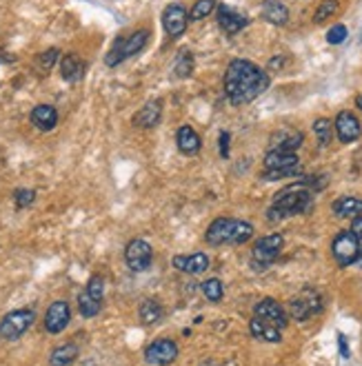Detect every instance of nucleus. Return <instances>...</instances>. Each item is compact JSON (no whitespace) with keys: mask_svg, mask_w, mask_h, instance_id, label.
Here are the masks:
<instances>
[{"mask_svg":"<svg viewBox=\"0 0 362 366\" xmlns=\"http://www.w3.org/2000/svg\"><path fill=\"white\" fill-rule=\"evenodd\" d=\"M267 87H269V76L258 65L243 58H236L229 63L225 71V93L231 105L236 107L249 105L260 93L267 91Z\"/></svg>","mask_w":362,"mask_h":366,"instance_id":"obj_1","label":"nucleus"},{"mask_svg":"<svg viewBox=\"0 0 362 366\" xmlns=\"http://www.w3.org/2000/svg\"><path fill=\"white\" fill-rule=\"evenodd\" d=\"M313 205V193L305 185V182H298V185H289L283 191H278L271 207L267 211L269 222H280L285 218L298 215V213H307Z\"/></svg>","mask_w":362,"mask_h":366,"instance_id":"obj_2","label":"nucleus"},{"mask_svg":"<svg viewBox=\"0 0 362 366\" xmlns=\"http://www.w3.org/2000/svg\"><path fill=\"white\" fill-rule=\"evenodd\" d=\"M249 238H253V227L245 220L236 218H218L213 220L207 233L205 242L211 247H223V244H245Z\"/></svg>","mask_w":362,"mask_h":366,"instance_id":"obj_3","label":"nucleus"},{"mask_svg":"<svg viewBox=\"0 0 362 366\" xmlns=\"http://www.w3.org/2000/svg\"><path fill=\"white\" fill-rule=\"evenodd\" d=\"M300 171H303V167H300V158L296 151L269 149V153L265 156V180H283L298 176Z\"/></svg>","mask_w":362,"mask_h":366,"instance_id":"obj_4","label":"nucleus"},{"mask_svg":"<svg viewBox=\"0 0 362 366\" xmlns=\"http://www.w3.org/2000/svg\"><path fill=\"white\" fill-rule=\"evenodd\" d=\"M147 40H149V31L147 29H138L131 36H118L114 47L109 49V54L105 58L107 67H116V65L123 63V60L136 56L138 51H143L145 45H147Z\"/></svg>","mask_w":362,"mask_h":366,"instance_id":"obj_5","label":"nucleus"},{"mask_svg":"<svg viewBox=\"0 0 362 366\" xmlns=\"http://www.w3.org/2000/svg\"><path fill=\"white\" fill-rule=\"evenodd\" d=\"M36 320V313L31 309H18L7 313L0 320V337L3 340H18Z\"/></svg>","mask_w":362,"mask_h":366,"instance_id":"obj_6","label":"nucleus"},{"mask_svg":"<svg viewBox=\"0 0 362 366\" xmlns=\"http://www.w3.org/2000/svg\"><path fill=\"white\" fill-rule=\"evenodd\" d=\"M331 253L340 267L356 264V260L360 255V240L351 231H340L331 242Z\"/></svg>","mask_w":362,"mask_h":366,"instance_id":"obj_7","label":"nucleus"},{"mask_svg":"<svg viewBox=\"0 0 362 366\" xmlns=\"http://www.w3.org/2000/svg\"><path fill=\"white\" fill-rule=\"evenodd\" d=\"M287 311H289V315H291L293 320L305 322V320H309L311 315H316V313L323 311V298H320L318 291L307 289V291H303L298 298H293V300L289 302V309H287Z\"/></svg>","mask_w":362,"mask_h":366,"instance_id":"obj_8","label":"nucleus"},{"mask_svg":"<svg viewBox=\"0 0 362 366\" xmlns=\"http://www.w3.org/2000/svg\"><path fill=\"white\" fill-rule=\"evenodd\" d=\"M283 247H285V238L280 233H271V235L260 238L251 249L253 264L256 267H267V264H271L280 255Z\"/></svg>","mask_w":362,"mask_h":366,"instance_id":"obj_9","label":"nucleus"},{"mask_svg":"<svg viewBox=\"0 0 362 366\" xmlns=\"http://www.w3.org/2000/svg\"><path fill=\"white\" fill-rule=\"evenodd\" d=\"M151 260H154V249H151L149 242L136 238V240H131L127 244V249H125V262H127V267L134 273H140V271L149 269Z\"/></svg>","mask_w":362,"mask_h":366,"instance_id":"obj_10","label":"nucleus"},{"mask_svg":"<svg viewBox=\"0 0 362 366\" xmlns=\"http://www.w3.org/2000/svg\"><path fill=\"white\" fill-rule=\"evenodd\" d=\"M178 357V344L169 337H158L145 349V360L156 366H167Z\"/></svg>","mask_w":362,"mask_h":366,"instance_id":"obj_11","label":"nucleus"},{"mask_svg":"<svg viewBox=\"0 0 362 366\" xmlns=\"http://www.w3.org/2000/svg\"><path fill=\"white\" fill-rule=\"evenodd\" d=\"M253 315L256 317H263V320H267L271 324H276L280 331H283L287 327V322H289L287 309L283 307V304H278L276 300H271V298L260 300L256 307H253Z\"/></svg>","mask_w":362,"mask_h":366,"instance_id":"obj_12","label":"nucleus"},{"mask_svg":"<svg viewBox=\"0 0 362 366\" xmlns=\"http://www.w3.org/2000/svg\"><path fill=\"white\" fill-rule=\"evenodd\" d=\"M333 131H336V136H338L340 142H345V145H351V142H356L360 138L362 127H360V120L351 111H340L338 118H336Z\"/></svg>","mask_w":362,"mask_h":366,"instance_id":"obj_13","label":"nucleus"},{"mask_svg":"<svg viewBox=\"0 0 362 366\" xmlns=\"http://www.w3.org/2000/svg\"><path fill=\"white\" fill-rule=\"evenodd\" d=\"M216 11H218V25H220V29H223L225 34H229V36L243 31L249 25V18L245 14L236 11L229 5H218Z\"/></svg>","mask_w":362,"mask_h":366,"instance_id":"obj_14","label":"nucleus"},{"mask_svg":"<svg viewBox=\"0 0 362 366\" xmlns=\"http://www.w3.org/2000/svg\"><path fill=\"white\" fill-rule=\"evenodd\" d=\"M71 320V309H69V304L63 302V300H58L54 302L51 307L47 309V315H45V329L47 333H60V331H65V327L69 324Z\"/></svg>","mask_w":362,"mask_h":366,"instance_id":"obj_15","label":"nucleus"},{"mask_svg":"<svg viewBox=\"0 0 362 366\" xmlns=\"http://www.w3.org/2000/svg\"><path fill=\"white\" fill-rule=\"evenodd\" d=\"M163 25H165V31L171 36V38H178L183 36L187 25H189V14L183 5H169L163 14Z\"/></svg>","mask_w":362,"mask_h":366,"instance_id":"obj_16","label":"nucleus"},{"mask_svg":"<svg viewBox=\"0 0 362 366\" xmlns=\"http://www.w3.org/2000/svg\"><path fill=\"white\" fill-rule=\"evenodd\" d=\"M160 116H163V103H160V100H149V103L145 107H140L138 113L134 116V127L151 129L160 122Z\"/></svg>","mask_w":362,"mask_h":366,"instance_id":"obj_17","label":"nucleus"},{"mask_svg":"<svg viewBox=\"0 0 362 366\" xmlns=\"http://www.w3.org/2000/svg\"><path fill=\"white\" fill-rule=\"evenodd\" d=\"M174 267L189 273V275H200V273H205L209 269V258H207V253L176 255L174 258Z\"/></svg>","mask_w":362,"mask_h":366,"instance_id":"obj_18","label":"nucleus"},{"mask_svg":"<svg viewBox=\"0 0 362 366\" xmlns=\"http://www.w3.org/2000/svg\"><path fill=\"white\" fill-rule=\"evenodd\" d=\"M249 331L256 340H263L267 344H278L280 340H283V331H280L276 324H271L263 317H256V315L249 322Z\"/></svg>","mask_w":362,"mask_h":366,"instance_id":"obj_19","label":"nucleus"},{"mask_svg":"<svg viewBox=\"0 0 362 366\" xmlns=\"http://www.w3.org/2000/svg\"><path fill=\"white\" fill-rule=\"evenodd\" d=\"M260 11H263V18L267 20V23H271L276 27H283L289 23V9L283 0H263Z\"/></svg>","mask_w":362,"mask_h":366,"instance_id":"obj_20","label":"nucleus"},{"mask_svg":"<svg viewBox=\"0 0 362 366\" xmlns=\"http://www.w3.org/2000/svg\"><path fill=\"white\" fill-rule=\"evenodd\" d=\"M305 136L300 131H291V129H283V131H276L271 136V149L278 151H298V147L303 145Z\"/></svg>","mask_w":362,"mask_h":366,"instance_id":"obj_21","label":"nucleus"},{"mask_svg":"<svg viewBox=\"0 0 362 366\" xmlns=\"http://www.w3.org/2000/svg\"><path fill=\"white\" fill-rule=\"evenodd\" d=\"M31 125L40 131H51L58 125V111L51 105H38L31 111Z\"/></svg>","mask_w":362,"mask_h":366,"instance_id":"obj_22","label":"nucleus"},{"mask_svg":"<svg viewBox=\"0 0 362 366\" xmlns=\"http://www.w3.org/2000/svg\"><path fill=\"white\" fill-rule=\"evenodd\" d=\"M176 145H178V149L183 151L185 156H196L200 151V145H203V142H200V136L193 131V127L185 125V127L178 129Z\"/></svg>","mask_w":362,"mask_h":366,"instance_id":"obj_23","label":"nucleus"},{"mask_svg":"<svg viewBox=\"0 0 362 366\" xmlns=\"http://www.w3.org/2000/svg\"><path fill=\"white\" fill-rule=\"evenodd\" d=\"M60 73L67 80V83H78L85 73V63L80 60V56L76 54H67L63 60H60Z\"/></svg>","mask_w":362,"mask_h":366,"instance_id":"obj_24","label":"nucleus"},{"mask_svg":"<svg viewBox=\"0 0 362 366\" xmlns=\"http://www.w3.org/2000/svg\"><path fill=\"white\" fill-rule=\"evenodd\" d=\"M333 213L340 218H358V215H362V200L351 198V195L338 198L333 202Z\"/></svg>","mask_w":362,"mask_h":366,"instance_id":"obj_25","label":"nucleus"},{"mask_svg":"<svg viewBox=\"0 0 362 366\" xmlns=\"http://www.w3.org/2000/svg\"><path fill=\"white\" fill-rule=\"evenodd\" d=\"M76 357H78V347L71 342H67V344H63V347L54 349L49 364L51 366H69L71 362H76Z\"/></svg>","mask_w":362,"mask_h":366,"instance_id":"obj_26","label":"nucleus"},{"mask_svg":"<svg viewBox=\"0 0 362 366\" xmlns=\"http://www.w3.org/2000/svg\"><path fill=\"white\" fill-rule=\"evenodd\" d=\"M140 320H143V324H156L163 320V304L156 302V300H145V302H140Z\"/></svg>","mask_w":362,"mask_h":366,"instance_id":"obj_27","label":"nucleus"},{"mask_svg":"<svg viewBox=\"0 0 362 366\" xmlns=\"http://www.w3.org/2000/svg\"><path fill=\"white\" fill-rule=\"evenodd\" d=\"M100 309H103V302L91 298L87 291H83L78 295V311L83 317H96L100 313Z\"/></svg>","mask_w":362,"mask_h":366,"instance_id":"obj_28","label":"nucleus"},{"mask_svg":"<svg viewBox=\"0 0 362 366\" xmlns=\"http://www.w3.org/2000/svg\"><path fill=\"white\" fill-rule=\"evenodd\" d=\"M193 71V54L189 49H183V51H178L176 56V65H174V73L178 78H189Z\"/></svg>","mask_w":362,"mask_h":366,"instance_id":"obj_29","label":"nucleus"},{"mask_svg":"<svg viewBox=\"0 0 362 366\" xmlns=\"http://www.w3.org/2000/svg\"><path fill=\"white\" fill-rule=\"evenodd\" d=\"M313 133L318 138V145L320 147H327L329 142H331V136H333V127H331V122L327 118H318L313 122Z\"/></svg>","mask_w":362,"mask_h":366,"instance_id":"obj_30","label":"nucleus"},{"mask_svg":"<svg viewBox=\"0 0 362 366\" xmlns=\"http://www.w3.org/2000/svg\"><path fill=\"white\" fill-rule=\"evenodd\" d=\"M200 289H203V295L209 302H220V300H223V295H225V287H223V282H220L218 278L207 280Z\"/></svg>","mask_w":362,"mask_h":366,"instance_id":"obj_31","label":"nucleus"},{"mask_svg":"<svg viewBox=\"0 0 362 366\" xmlns=\"http://www.w3.org/2000/svg\"><path fill=\"white\" fill-rule=\"evenodd\" d=\"M338 0H325V3H320V7L316 9L313 14V23H325V20H329L336 11H338Z\"/></svg>","mask_w":362,"mask_h":366,"instance_id":"obj_32","label":"nucleus"},{"mask_svg":"<svg viewBox=\"0 0 362 366\" xmlns=\"http://www.w3.org/2000/svg\"><path fill=\"white\" fill-rule=\"evenodd\" d=\"M213 9H216V0H198V3L189 9V18H191V20H203V18H207Z\"/></svg>","mask_w":362,"mask_h":366,"instance_id":"obj_33","label":"nucleus"},{"mask_svg":"<svg viewBox=\"0 0 362 366\" xmlns=\"http://www.w3.org/2000/svg\"><path fill=\"white\" fill-rule=\"evenodd\" d=\"M60 58V51L58 49H49V51H45V54H40L38 58H36V65L43 69V71H49L54 65H56V60Z\"/></svg>","mask_w":362,"mask_h":366,"instance_id":"obj_34","label":"nucleus"},{"mask_svg":"<svg viewBox=\"0 0 362 366\" xmlns=\"http://www.w3.org/2000/svg\"><path fill=\"white\" fill-rule=\"evenodd\" d=\"M91 298H96V300H100L103 302V295H105V280L100 278V275H94L91 280H89V284H87V289H85Z\"/></svg>","mask_w":362,"mask_h":366,"instance_id":"obj_35","label":"nucleus"},{"mask_svg":"<svg viewBox=\"0 0 362 366\" xmlns=\"http://www.w3.org/2000/svg\"><path fill=\"white\" fill-rule=\"evenodd\" d=\"M347 40V27L345 25H333L329 31H327V43L329 45H340Z\"/></svg>","mask_w":362,"mask_h":366,"instance_id":"obj_36","label":"nucleus"},{"mask_svg":"<svg viewBox=\"0 0 362 366\" xmlns=\"http://www.w3.org/2000/svg\"><path fill=\"white\" fill-rule=\"evenodd\" d=\"M14 200H16V205H18V207H29L31 202L36 200V193H34L31 189H16Z\"/></svg>","mask_w":362,"mask_h":366,"instance_id":"obj_37","label":"nucleus"},{"mask_svg":"<svg viewBox=\"0 0 362 366\" xmlns=\"http://www.w3.org/2000/svg\"><path fill=\"white\" fill-rule=\"evenodd\" d=\"M220 156H223V158L229 156V131L220 133Z\"/></svg>","mask_w":362,"mask_h":366,"instance_id":"obj_38","label":"nucleus"},{"mask_svg":"<svg viewBox=\"0 0 362 366\" xmlns=\"http://www.w3.org/2000/svg\"><path fill=\"white\" fill-rule=\"evenodd\" d=\"M360 242H362V215H358V218H353V222H351V229H349Z\"/></svg>","mask_w":362,"mask_h":366,"instance_id":"obj_39","label":"nucleus"},{"mask_svg":"<svg viewBox=\"0 0 362 366\" xmlns=\"http://www.w3.org/2000/svg\"><path fill=\"white\" fill-rule=\"evenodd\" d=\"M338 344H340V355H343V357H349V347H347V337H345L343 333H340V335H338Z\"/></svg>","mask_w":362,"mask_h":366,"instance_id":"obj_40","label":"nucleus"},{"mask_svg":"<svg viewBox=\"0 0 362 366\" xmlns=\"http://www.w3.org/2000/svg\"><path fill=\"white\" fill-rule=\"evenodd\" d=\"M356 105H358V109L362 111V96H358V98H356Z\"/></svg>","mask_w":362,"mask_h":366,"instance_id":"obj_41","label":"nucleus"},{"mask_svg":"<svg viewBox=\"0 0 362 366\" xmlns=\"http://www.w3.org/2000/svg\"><path fill=\"white\" fill-rule=\"evenodd\" d=\"M203 366H218V364H216V360H207V362H205Z\"/></svg>","mask_w":362,"mask_h":366,"instance_id":"obj_42","label":"nucleus"},{"mask_svg":"<svg viewBox=\"0 0 362 366\" xmlns=\"http://www.w3.org/2000/svg\"><path fill=\"white\" fill-rule=\"evenodd\" d=\"M356 264H358V267H362V253L358 255V260H356Z\"/></svg>","mask_w":362,"mask_h":366,"instance_id":"obj_43","label":"nucleus"},{"mask_svg":"<svg viewBox=\"0 0 362 366\" xmlns=\"http://www.w3.org/2000/svg\"><path fill=\"white\" fill-rule=\"evenodd\" d=\"M85 366H94V362H91V360H87V362H85Z\"/></svg>","mask_w":362,"mask_h":366,"instance_id":"obj_44","label":"nucleus"}]
</instances>
